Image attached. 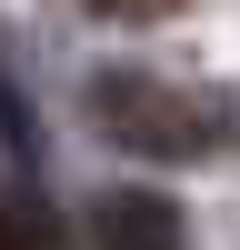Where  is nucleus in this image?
Masks as SVG:
<instances>
[{"mask_svg":"<svg viewBox=\"0 0 240 250\" xmlns=\"http://www.w3.org/2000/svg\"><path fill=\"white\" fill-rule=\"evenodd\" d=\"M90 130L130 160H210V150H230V100L200 80L110 60V70H90Z\"/></svg>","mask_w":240,"mask_h":250,"instance_id":"obj_1","label":"nucleus"},{"mask_svg":"<svg viewBox=\"0 0 240 250\" xmlns=\"http://www.w3.org/2000/svg\"><path fill=\"white\" fill-rule=\"evenodd\" d=\"M90 240L100 250H190V220H180L170 190H100L90 200Z\"/></svg>","mask_w":240,"mask_h":250,"instance_id":"obj_2","label":"nucleus"},{"mask_svg":"<svg viewBox=\"0 0 240 250\" xmlns=\"http://www.w3.org/2000/svg\"><path fill=\"white\" fill-rule=\"evenodd\" d=\"M90 10H100V20H170L180 0H90Z\"/></svg>","mask_w":240,"mask_h":250,"instance_id":"obj_3","label":"nucleus"},{"mask_svg":"<svg viewBox=\"0 0 240 250\" xmlns=\"http://www.w3.org/2000/svg\"><path fill=\"white\" fill-rule=\"evenodd\" d=\"M0 250H30V220H20L10 200H0Z\"/></svg>","mask_w":240,"mask_h":250,"instance_id":"obj_4","label":"nucleus"}]
</instances>
